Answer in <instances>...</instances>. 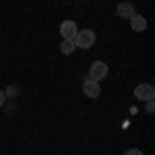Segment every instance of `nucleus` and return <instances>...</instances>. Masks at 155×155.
<instances>
[{
    "mask_svg": "<svg viewBox=\"0 0 155 155\" xmlns=\"http://www.w3.org/2000/svg\"><path fill=\"white\" fill-rule=\"evenodd\" d=\"M93 44H95V33L91 31V29H81V31H77V35H74V46L81 50H89L93 48Z\"/></svg>",
    "mask_w": 155,
    "mask_h": 155,
    "instance_id": "nucleus-1",
    "label": "nucleus"
},
{
    "mask_svg": "<svg viewBox=\"0 0 155 155\" xmlns=\"http://www.w3.org/2000/svg\"><path fill=\"white\" fill-rule=\"evenodd\" d=\"M110 68H107V64L104 60H95L93 64H91V68H89V77L93 79V81H99V79H106Z\"/></svg>",
    "mask_w": 155,
    "mask_h": 155,
    "instance_id": "nucleus-2",
    "label": "nucleus"
},
{
    "mask_svg": "<svg viewBox=\"0 0 155 155\" xmlns=\"http://www.w3.org/2000/svg\"><path fill=\"white\" fill-rule=\"evenodd\" d=\"M83 93L87 97H91V99H95V97L101 95V87H99V81H93L91 77H87L83 81Z\"/></svg>",
    "mask_w": 155,
    "mask_h": 155,
    "instance_id": "nucleus-3",
    "label": "nucleus"
},
{
    "mask_svg": "<svg viewBox=\"0 0 155 155\" xmlns=\"http://www.w3.org/2000/svg\"><path fill=\"white\" fill-rule=\"evenodd\" d=\"M155 95V89H153V85H139L137 89H134V97L137 99H141V101H149V99H153Z\"/></svg>",
    "mask_w": 155,
    "mask_h": 155,
    "instance_id": "nucleus-4",
    "label": "nucleus"
},
{
    "mask_svg": "<svg viewBox=\"0 0 155 155\" xmlns=\"http://www.w3.org/2000/svg\"><path fill=\"white\" fill-rule=\"evenodd\" d=\"M60 35L64 37V39H72V41H74L77 23H74V21H62V23H60Z\"/></svg>",
    "mask_w": 155,
    "mask_h": 155,
    "instance_id": "nucleus-5",
    "label": "nucleus"
},
{
    "mask_svg": "<svg viewBox=\"0 0 155 155\" xmlns=\"http://www.w3.org/2000/svg\"><path fill=\"white\" fill-rule=\"evenodd\" d=\"M116 12H118L120 19H130L132 15H137V11H134V6H132L130 2H120Z\"/></svg>",
    "mask_w": 155,
    "mask_h": 155,
    "instance_id": "nucleus-6",
    "label": "nucleus"
},
{
    "mask_svg": "<svg viewBox=\"0 0 155 155\" xmlns=\"http://www.w3.org/2000/svg\"><path fill=\"white\" fill-rule=\"evenodd\" d=\"M130 27L137 33H143L145 29H147V19H145L143 15H132L130 17Z\"/></svg>",
    "mask_w": 155,
    "mask_h": 155,
    "instance_id": "nucleus-7",
    "label": "nucleus"
},
{
    "mask_svg": "<svg viewBox=\"0 0 155 155\" xmlns=\"http://www.w3.org/2000/svg\"><path fill=\"white\" fill-rule=\"evenodd\" d=\"M74 48H77V46H74V41H72V39H64V41L60 44V52H62V54H66V56L72 54Z\"/></svg>",
    "mask_w": 155,
    "mask_h": 155,
    "instance_id": "nucleus-8",
    "label": "nucleus"
},
{
    "mask_svg": "<svg viewBox=\"0 0 155 155\" xmlns=\"http://www.w3.org/2000/svg\"><path fill=\"white\" fill-rule=\"evenodd\" d=\"M145 110H147V114H153V112H155V104H153V99H149V101H147V107H145Z\"/></svg>",
    "mask_w": 155,
    "mask_h": 155,
    "instance_id": "nucleus-9",
    "label": "nucleus"
},
{
    "mask_svg": "<svg viewBox=\"0 0 155 155\" xmlns=\"http://www.w3.org/2000/svg\"><path fill=\"white\" fill-rule=\"evenodd\" d=\"M124 155H143V151H139V149H128Z\"/></svg>",
    "mask_w": 155,
    "mask_h": 155,
    "instance_id": "nucleus-10",
    "label": "nucleus"
},
{
    "mask_svg": "<svg viewBox=\"0 0 155 155\" xmlns=\"http://www.w3.org/2000/svg\"><path fill=\"white\" fill-rule=\"evenodd\" d=\"M4 101H6V95H4V91L0 89V106H4Z\"/></svg>",
    "mask_w": 155,
    "mask_h": 155,
    "instance_id": "nucleus-11",
    "label": "nucleus"
}]
</instances>
